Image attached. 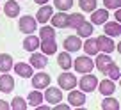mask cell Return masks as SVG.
<instances>
[{
  "instance_id": "1",
  "label": "cell",
  "mask_w": 121,
  "mask_h": 110,
  "mask_svg": "<svg viewBox=\"0 0 121 110\" xmlns=\"http://www.w3.org/2000/svg\"><path fill=\"white\" fill-rule=\"evenodd\" d=\"M80 89H82V92H93L96 89V85H98V78H96L95 75H89V73H84V76L80 78Z\"/></svg>"
},
{
  "instance_id": "2",
  "label": "cell",
  "mask_w": 121,
  "mask_h": 110,
  "mask_svg": "<svg viewBox=\"0 0 121 110\" xmlns=\"http://www.w3.org/2000/svg\"><path fill=\"white\" fill-rule=\"evenodd\" d=\"M73 68L77 69L78 73H91L93 71V68H95V62L91 61L87 55H84V57H78V59H75V62H73Z\"/></svg>"
},
{
  "instance_id": "3",
  "label": "cell",
  "mask_w": 121,
  "mask_h": 110,
  "mask_svg": "<svg viewBox=\"0 0 121 110\" xmlns=\"http://www.w3.org/2000/svg\"><path fill=\"white\" fill-rule=\"evenodd\" d=\"M43 99H46L48 103H60V99H62V91H60V87H52V85H48L45 91V94H43Z\"/></svg>"
},
{
  "instance_id": "4",
  "label": "cell",
  "mask_w": 121,
  "mask_h": 110,
  "mask_svg": "<svg viewBox=\"0 0 121 110\" xmlns=\"http://www.w3.org/2000/svg\"><path fill=\"white\" fill-rule=\"evenodd\" d=\"M57 82H59V87H60V89L69 91V89H75V85H77V76L71 75V73H62V75L57 78Z\"/></svg>"
},
{
  "instance_id": "5",
  "label": "cell",
  "mask_w": 121,
  "mask_h": 110,
  "mask_svg": "<svg viewBox=\"0 0 121 110\" xmlns=\"http://www.w3.org/2000/svg\"><path fill=\"white\" fill-rule=\"evenodd\" d=\"M96 45H98V50H102L103 53H112L116 50V45L110 39V36H100V37H96Z\"/></svg>"
},
{
  "instance_id": "6",
  "label": "cell",
  "mask_w": 121,
  "mask_h": 110,
  "mask_svg": "<svg viewBox=\"0 0 121 110\" xmlns=\"http://www.w3.org/2000/svg\"><path fill=\"white\" fill-rule=\"evenodd\" d=\"M68 103L69 106H84V103H86V94H84L82 91H71L69 89V94H68Z\"/></svg>"
},
{
  "instance_id": "7",
  "label": "cell",
  "mask_w": 121,
  "mask_h": 110,
  "mask_svg": "<svg viewBox=\"0 0 121 110\" xmlns=\"http://www.w3.org/2000/svg\"><path fill=\"white\" fill-rule=\"evenodd\" d=\"M20 30L23 34H32L36 32V20L32 16H23L20 18Z\"/></svg>"
},
{
  "instance_id": "8",
  "label": "cell",
  "mask_w": 121,
  "mask_h": 110,
  "mask_svg": "<svg viewBox=\"0 0 121 110\" xmlns=\"http://www.w3.org/2000/svg\"><path fill=\"white\" fill-rule=\"evenodd\" d=\"M32 85L34 89H46L50 85V75L46 73H38V75H32Z\"/></svg>"
},
{
  "instance_id": "9",
  "label": "cell",
  "mask_w": 121,
  "mask_h": 110,
  "mask_svg": "<svg viewBox=\"0 0 121 110\" xmlns=\"http://www.w3.org/2000/svg\"><path fill=\"white\" fill-rule=\"evenodd\" d=\"M62 45H64L66 52H78V50L82 48V41H80L78 36H68Z\"/></svg>"
},
{
  "instance_id": "10",
  "label": "cell",
  "mask_w": 121,
  "mask_h": 110,
  "mask_svg": "<svg viewBox=\"0 0 121 110\" xmlns=\"http://www.w3.org/2000/svg\"><path fill=\"white\" fill-rule=\"evenodd\" d=\"M96 87L100 89V92H102L103 96H112L114 92H116V84H114V80H102V82H98V85Z\"/></svg>"
},
{
  "instance_id": "11",
  "label": "cell",
  "mask_w": 121,
  "mask_h": 110,
  "mask_svg": "<svg viewBox=\"0 0 121 110\" xmlns=\"http://www.w3.org/2000/svg\"><path fill=\"white\" fill-rule=\"evenodd\" d=\"M52 27L53 29H66L68 27V14L64 11L57 12V14H52Z\"/></svg>"
},
{
  "instance_id": "12",
  "label": "cell",
  "mask_w": 121,
  "mask_h": 110,
  "mask_svg": "<svg viewBox=\"0 0 121 110\" xmlns=\"http://www.w3.org/2000/svg\"><path fill=\"white\" fill-rule=\"evenodd\" d=\"M46 64H48V61H46V55H45V53L32 52V55H30V66H32V68L43 69V68H46Z\"/></svg>"
},
{
  "instance_id": "13",
  "label": "cell",
  "mask_w": 121,
  "mask_h": 110,
  "mask_svg": "<svg viewBox=\"0 0 121 110\" xmlns=\"http://www.w3.org/2000/svg\"><path fill=\"white\" fill-rule=\"evenodd\" d=\"M109 18V9H95L93 16H91V23L93 25H103Z\"/></svg>"
},
{
  "instance_id": "14",
  "label": "cell",
  "mask_w": 121,
  "mask_h": 110,
  "mask_svg": "<svg viewBox=\"0 0 121 110\" xmlns=\"http://www.w3.org/2000/svg\"><path fill=\"white\" fill-rule=\"evenodd\" d=\"M14 89V78H13L9 73L0 75V91L2 92H11Z\"/></svg>"
},
{
  "instance_id": "15",
  "label": "cell",
  "mask_w": 121,
  "mask_h": 110,
  "mask_svg": "<svg viewBox=\"0 0 121 110\" xmlns=\"http://www.w3.org/2000/svg\"><path fill=\"white\" fill-rule=\"evenodd\" d=\"M13 69H14L16 75H20L22 78H30V76L34 75V73H32V66L25 64V62H18V64H14Z\"/></svg>"
},
{
  "instance_id": "16",
  "label": "cell",
  "mask_w": 121,
  "mask_h": 110,
  "mask_svg": "<svg viewBox=\"0 0 121 110\" xmlns=\"http://www.w3.org/2000/svg\"><path fill=\"white\" fill-rule=\"evenodd\" d=\"M112 62H114V61L109 57V53H100L98 57H96V62H95V66H96V68H98L102 73H105V69L109 68V66L112 64Z\"/></svg>"
},
{
  "instance_id": "17",
  "label": "cell",
  "mask_w": 121,
  "mask_h": 110,
  "mask_svg": "<svg viewBox=\"0 0 121 110\" xmlns=\"http://www.w3.org/2000/svg\"><path fill=\"white\" fill-rule=\"evenodd\" d=\"M4 11L7 14V18H16L20 14V4L16 0H7V4L4 5Z\"/></svg>"
},
{
  "instance_id": "18",
  "label": "cell",
  "mask_w": 121,
  "mask_h": 110,
  "mask_svg": "<svg viewBox=\"0 0 121 110\" xmlns=\"http://www.w3.org/2000/svg\"><path fill=\"white\" fill-rule=\"evenodd\" d=\"M39 48L43 50L45 55H53L57 52V43H55V39H45V41L39 43Z\"/></svg>"
},
{
  "instance_id": "19",
  "label": "cell",
  "mask_w": 121,
  "mask_h": 110,
  "mask_svg": "<svg viewBox=\"0 0 121 110\" xmlns=\"http://www.w3.org/2000/svg\"><path fill=\"white\" fill-rule=\"evenodd\" d=\"M52 14H53V9L50 7V5H41V9L38 11V16H36V21L46 23L50 18H52Z\"/></svg>"
},
{
  "instance_id": "20",
  "label": "cell",
  "mask_w": 121,
  "mask_h": 110,
  "mask_svg": "<svg viewBox=\"0 0 121 110\" xmlns=\"http://www.w3.org/2000/svg\"><path fill=\"white\" fill-rule=\"evenodd\" d=\"M82 48H84V52L87 53V55H98V45H96V39L95 37H87V41L82 45Z\"/></svg>"
},
{
  "instance_id": "21",
  "label": "cell",
  "mask_w": 121,
  "mask_h": 110,
  "mask_svg": "<svg viewBox=\"0 0 121 110\" xmlns=\"http://www.w3.org/2000/svg\"><path fill=\"white\" fill-rule=\"evenodd\" d=\"M39 43H41L39 37H36V36H27L25 41H23V48H25L27 52H36V50L39 48Z\"/></svg>"
},
{
  "instance_id": "22",
  "label": "cell",
  "mask_w": 121,
  "mask_h": 110,
  "mask_svg": "<svg viewBox=\"0 0 121 110\" xmlns=\"http://www.w3.org/2000/svg\"><path fill=\"white\" fill-rule=\"evenodd\" d=\"M13 57L11 55H7V53H2L0 55V71L2 73H9L13 69Z\"/></svg>"
},
{
  "instance_id": "23",
  "label": "cell",
  "mask_w": 121,
  "mask_h": 110,
  "mask_svg": "<svg viewBox=\"0 0 121 110\" xmlns=\"http://www.w3.org/2000/svg\"><path fill=\"white\" fill-rule=\"evenodd\" d=\"M77 32H78V34H77L78 37H89L91 32H93V23L84 20V21L80 23L78 27H77Z\"/></svg>"
},
{
  "instance_id": "24",
  "label": "cell",
  "mask_w": 121,
  "mask_h": 110,
  "mask_svg": "<svg viewBox=\"0 0 121 110\" xmlns=\"http://www.w3.org/2000/svg\"><path fill=\"white\" fill-rule=\"evenodd\" d=\"M57 62H59V66H60L62 69H66V71H68V69L73 66L71 57H69V53H66V52L59 53V57H57Z\"/></svg>"
},
{
  "instance_id": "25",
  "label": "cell",
  "mask_w": 121,
  "mask_h": 110,
  "mask_svg": "<svg viewBox=\"0 0 121 110\" xmlns=\"http://www.w3.org/2000/svg\"><path fill=\"white\" fill-rule=\"evenodd\" d=\"M105 36H119L121 34V25L117 21H105Z\"/></svg>"
},
{
  "instance_id": "26",
  "label": "cell",
  "mask_w": 121,
  "mask_h": 110,
  "mask_svg": "<svg viewBox=\"0 0 121 110\" xmlns=\"http://www.w3.org/2000/svg\"><path fill=\"white\" fill-rule=\"evenodd\" d=\"M39 39H41V41H45V39H55V29L45 25L41 30H39Z\"/></svg>"
},
{
  "instance_id": "27",
  "label": "cell",
  "mask_w": 121,
  "mask_h": 110,
  "mask_svg": "<svg viewBox=\"0 0 121 110\" xmlns=\"http://www.w3.org/2000/svg\"><path fill=\"white\" fill-rule=\"evenodd\" d=\"M27 106H29V103H27L22 96H16V98H13V101H11V108L13 110H27Z\"/></svg>"
},
{
  "instance_id": "28",
  "label": "cell",
  "mask_w": 121,
  "mask_h": 110,
  "mask_svg": "<svg viewBox=\"0 0 121 110\" xmlns=\"http://www.w3.org/2000/svg\"><path fill=\"white\" fill-rule=\"evenodd\" d=\"M103 110H119V101L116 98H105L102 103Z\"/></svg>"
},
{
  "instance_id": "29",
  "label": "cell",
  "mask_w": 121,
  "mask_h": 110,
  "mask_svg": "<svg viewBox=\"0 0 121 110\" xmlns=\"http://www.w3.org/2000/svg\"><path fill=\"white\" fill-rule=\"evenodd\" d=\"M105 75L109 76L110 80H117V78L121 76V73H119V68H117V64H116V62H112V64H110L109 68L105 69Z\"/></svg>"
},
{
  "instance_id": "30",
  "label": "cell",
  "mask_w": 121,
  "mask_h": 110,
  "mask_svg": "<svg viewBox=\"0 0 121 110\" xmlns=\"http://www.w3.org/2000/svg\"><path fill=\"white\" fill-rule=\"evenodd\" d=\"M41 103H43V94L39 91H32L29 94V105L38 106V105H41Z\"/></svg>"
},
{
  "instance_id": "31",
  "label": "cell",
  "mask_w": 121,
  "mask_h": 110,
  "mask_svg": "<svg viewBox=\"0 0 121 110\" xmlns=\"http://www.w3.org/2000/svg\"><path fill=\"white\" fill-rule=\"evenodd\" d=\"M80 9L86 12H93L96 9V0H78Z\"/></svg>"
},
{
  "instance_id": "32",
  "label": "cell",
  "mask_w": 121,
  "mask_h": 110,
  "mask_svg": "<svg viewBox=\"0 0 121 110\" xmlns=\"http://www.w3.org/2000/svg\"><path fill=\"white\" fill-rule=\"evenodd\" d=\"M82 21H84V16L78 14V12H75V14L68 16V27H71V29H77V27H78Z\"/></svg>"
},
{
  "instance_id": "33",
  "label": "cell",
  "mask_w": 121,
  "mask_h": 110,
  "mask_svg": "<svg viewBox=\"0 0 121 110\" xmlns=\"http://www.w3.org/2000/svg\"><path fill=\"white\" fill-rule=\"evenodd\" d=\"M53 4H55V7L59 9V11H68V9H71L73 5V0H53Z\"/></svg>"
},
{
  "instance_id": "34",
  "label": "cell",
  "mask_w": 121,
  "mask_h": 110,
  "mask_svg": "<svg viewBox=\"0 0 121 110\" xmlns=\"http://www.w3.org/2000/svg\"><path fill=\"white\" fill-rule=\"evenodd\" d=\"M103 5L105 9H119L121 0H103Z\"/></svg>"
},
{
  "instance_id": "35",
  "label": "cell",
  "mask_w": 121,
  "mask_h": 110,
  "mask_svg": "<svg viewBox=\"0 0 121 110\" xmlns=\"http://www.w3.org/2000/svg\"><path fill=\"white\" fill-rule=\"evenodd\" d=\"M9 108H11V105L7 101H4V99H0V110H9Z\"/></svg>"
},
{
  "instance_id": "36",
  "label": "cell",
  "mask_w": 121,
  "mask_h": 110,
  "mask_svg": "<svg viewBox=\"0 0 121 110\" xmlns=\"http://www.w3.org/2000/svg\"><path fill=\"white\" fill-rule=\"evenodd\" d=\"M69 105H55V110H68Z\"/></svg>"
},
{
  "instance_id": "37",
  "label": "cell",
  "mask_w": 121,
  "mask_h": 110,
  "mask_svg": "<svg viewBox=\"0 0 121 110\" xmlns=\"http://www.w3.org/2000/svg\"><path fill=\"white\" fill-rule=\"evenodd\" d=\"M114 18H116L117 21H121V11H119V9H116V14H114Z\"/></svg>"
},
{
  "instance_id": "38",
  "label": "cell",
  "mask_w": 121,
  "mask_h": 110,
  "mask_svg": "<svg viewBox=\"0 0 121 110\" xmlns=\"http://www.w3.org/2000/svg\"><path fill=\"white\" fill-rule=\"evenodd\" d=\"M36 4H39V5H45V4H48V0H34Z\"/></svg>"
}]
</instances>
